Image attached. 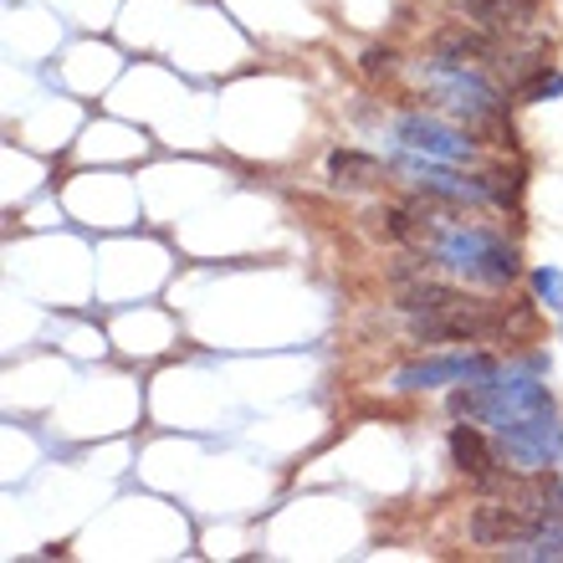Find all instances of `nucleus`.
Returning a JSON list of instances; mask_svg holds the SVG:
<instances>
[{
    "instance_id": "f257e3e1",
    "label": "nucleus",
    "mask_w": 563,
    "mask_h": 563,
    "mask_svg": "<svg viewBox=\"0 0 563 563\" xmlns=\"http://www.w3.org/2000/svg\"><path fill=\"white\" fill-rule=\"evenodd\" d=\"M487 410L497 416V430H503L507 451L528 466H549L559 461L563 451V430H559V416H553L549 395L543 385H487Z\"/></svg>"
},
{
    "instance_id": "f03ea898",
    "label": "nucleus",
    "mask_w": 563,
    "mask_h": 563,
    "mask_svg": "<svg viewBox=\"0 0 563 563\" xmlns=\"http://www.w3.org/2000/svg\"><path fill=\"white\" fill-rule=\"evenodd\" d=\"M435 256H441L445 267L466 272L472 282H492V287H503V282L518 277L512 246H503L492 231H451V236L435 246Z\"/></svg>"
},
{
    "instance_id": "7ed1b4c3",
    "label": "nucleus",
    "mask_w": 563,
    "mask_h": 563,
    "mask_svg": "<svg viewBox=\"0 0 563 563\" xmlns=\"http://www.w3.org/2000/svg\"><path fill=\"white\" fill-rule=\"evenodd\" d=\"M543 528V518L522 512L512 503H482L472 512V538L482 549H507V543H528V538Z\"/></svg>"
},
{
    "instance_id": "20e7f679",
    "label": "nucleus",
    "mask_w": 563,
    "mask_h": 563,
    "mask_svg": "<svg viewBox=\"0 0 563 563\" xmlns=\"http://www.w3.org/2000/svg\"><path fill=\"white\" fill-rule=\"evenodd\" d=\"M451 461H456L472 482H497V451H492L487 435L476 426H466V420L451 430Z\"/></svg>"
},
{
    "instance_id": "39448f33",
    "label": "nucleus",
    "mask_w": 563,
    "mask_h": 563,
    "mask_svg": "<svg viewBox=\"0 0 563 563\" xmlns=\"http://www.w3.org/2000/svg\"><path fill=\"white\" fill-rule=\"evenodd\" d=\"M328 175H333V185H343V190H374V185L385 179V169H379V159L358 154V148H333V154H328Z\"/></svg>"
},
{
    "instance_id": "423d86ee",
    "label": "nucleus",
    "mask_w": 563,
    "mask_h": 563,
    "mask_svg": "<svg viewBox=\"0 0 563 563\" xmlns=\"http://www.w3.org/2000/svg\"><path fill=\"white\" fill-rule=\"evenodd\" d=\"M400 134H405V144L410 148H426V154H441V159H466V154H472L466 139L445 134V129H435V123H426V119H410Z\"/></svg>"
},
{
    "instance_id": "0eeeda50",
    "label": "nucleus",
    "mask_w": 563,
    "mask_h": 563,
    "mask_svg": "<svg viewBox=\"0 0 563 563\" xmlns=\"http://www.w3.org/2000/svg\"><path fill=\"white\" fill-rule=\"evenodd\" d=\"M472 374H482V379H492V358H445V364H420V369L405 374V385H435V379H472Z\"/></svg>"
},
{
    "instance_id": "6e6552de",
    "label": "nucleus",
    "mask_w": 563,
    "mask_h": 563,
    "mask_svg": "<svg viewBox=\"0 0 563 563\" xmlns=\"http://www.w3.org/2000/svg\"><path fill=\"white\" fill-rule=\"evenodd\" d=\"M441 57L445 62H492V42L472 36V31H441Z\"/></svg>"
},
{
    "instance_id": "1a4fd4ad",
    "label": "nucleus",
    "mask_w": 563,
    "mask_h": 563,
    "mask_svg": "<svg viewBox=\"0 0 563 563\" xmlns=\"http://www.w3.org/2000/svg\"><path fill=\"white\" fill-rule=\"evenodd\" d=\"M518 559H563V522H543L533 538H528V549H518Z\"/></svg>"
},
{
    "instance_id": "9d476101",
    "label": "nucleus",
    "mask_w": 563,
    "mask_h": 563,
    "mask_svg": "<svg viewBox=\"0 0 563 563\" xmlns=\"http://www.w3.org/2000/svg\"><path fill=\"white\" fill-rule=\"evenodd\" d=\"M466 11L476 15V21H487V26H507V21H518V0H466Z\"/></svg>"
},
{
    "instance_id": "9b49d317",
    "label": "nucleus",
    "mask_w": 563,
    "mask_h": 563,
    "mask_svg": "<svg viewBox=\"0 0 563 563\" xmlns=\"http://www.w3.org/2000/svg\"><path fill=\"white\" fill-rule=\"evenodd\" d=\"M549 92H563V77H559V73H543V77H533V82L522 88V98H528V103H538V98H549Z\"/></svg>"
},
{
    "instance_id": "f8f14e48",
    "label": "nucleus",
    "mask_w": 563,
    "mask_h": 563,
    "mask_svg": "<svg viewBox=\"0 0 563 563\" xmlns=\"http://www.w3.org/2000/svg\"><path fill=\"white\" fill-rule=\"evenodd\" d=\"M395 62H389V52H364V73L369 77H379V73H389Z\"/></svg>"
},
{
    "instance_id": "ddd939ff",
    "label": "nucleus",
    "mask_w": 563,
    "mask_h": 563,
    "mask_svg": "<svg viewBox=\"0 0 563 563\" xmlns=\"http://www.w3.org/2000/svg\"><path fill=\"white\" fill-rule=\"evenodd\" d=\"M538 292H543V297H563V277H559V272H538Z\"/></svg>"
}]
</instances>
